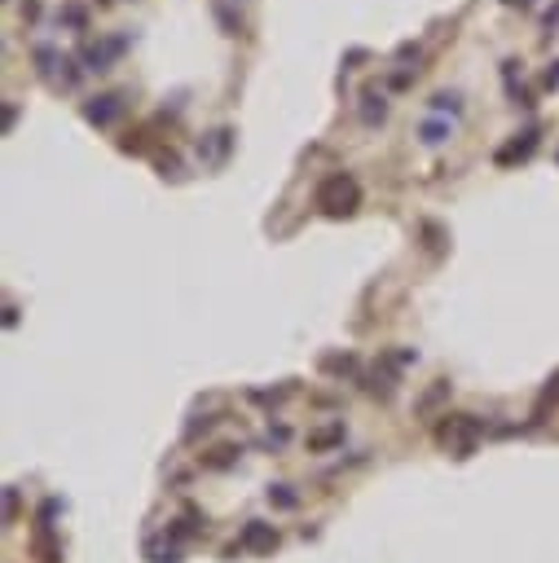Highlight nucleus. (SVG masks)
I'll list each match as a JSON object with an SVG mask.
<instances>
[{"mask_svg":"<svg viewBox=\"0 0 559 563\" xmlns=\"http://www.w3.org/2000/svg\"><path fill=\"white\" fill-rule=\"evenodd\" d=\"M352 198H357V189L343 181V176H335V181L322 189V207H326V211H330V202H339V211H348V207H352Z\"/></svg>","mask_w":559,"mask_h":563,"instance_id":"nucleus-1","label":"nucleus"}]
</instances>
